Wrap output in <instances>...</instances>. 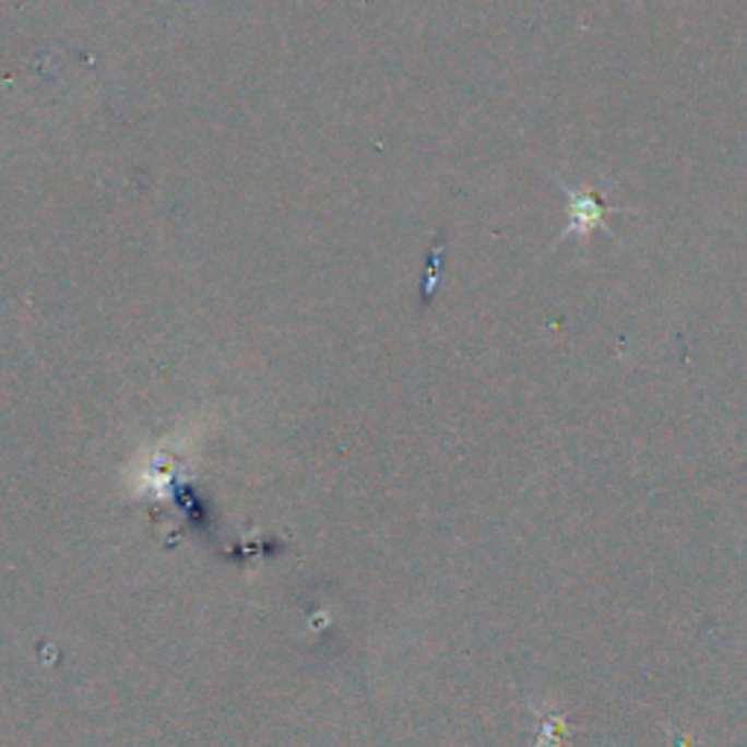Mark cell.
Here are the masks:
<instances>
[{"label": "cell", "instance_id": "1", "mask_svg": "<svg viewBox=\"0 0 747 747\" xmlns=\"http://www.w3.org/2000/svg\"><path fill=\"white\" fill-rule=\"evenodd\" d=\"M570 228L564 232V237H567V234L593 232L598 225H605L607 214H614V208H607L605 211V205H602L598 197H593V193H570Z\"/></svg>", "mask_w": 747, "mask_h": 747}]
</instances>
